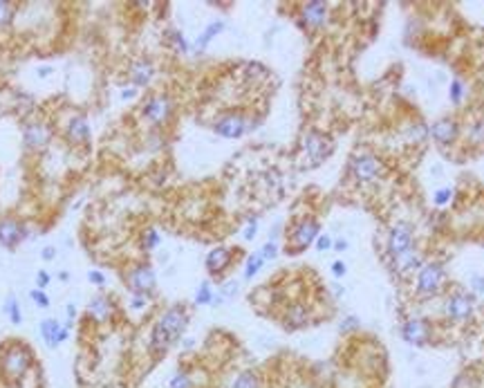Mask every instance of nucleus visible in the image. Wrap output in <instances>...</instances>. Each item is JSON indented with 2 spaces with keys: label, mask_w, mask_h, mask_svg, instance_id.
<instances>
[{
  "label": "nucleus",
  "mask_w": 484,
  "mask_h": 388,
  "mask_svg": "<svg viewBox=\"0 0 484 388\" xmlns=\"http://www.w3.org/2000/svg\"><path fill=\"white\" fill-rule=\"evenodd\" d=\"M188 308L184 303H175L171 308L161 312V317L155 321L148 339L151 354H166L173 346L182 342V337L188 326Z\"/></svg>",
  "instance_id": "1"
},
{
  "label": "nucleus",
  "mask_w": 484,
  "mask_h": 388,
  "mask_svg": "<svg viewBox=\"0 0 484 388\" xmlns=\"http://www.w3.org/2000/svg\"><path fill=\"white\" fill-rule=\"evenodd\" d=\"M34 368V350L21 339H7L0 344V384L19 388Z\"/></svg>",
  "instance_id": "2"
},
{
  "label": "nucleus",
  "mask_w": 484,
  "mask_h": 388,
  "mask_svg": "<svg viewBox=\"0 0 484 388\" xmlns=\"http://www.w3.org/2000/svg\"><path fill=\"white\" fill-rule=\"evenodd\" d=\"M334 153V139L321 131H308L303 135V157L305 166L316 169Z\"/></svg>",
  "instance_id": "3"
},
{
  "label": "nucleus",
  "mask_w": 484,
  "mask_h": 388,
  "mask_svg": "<svg viewBox=\"0 0 484 388\" xmlns=\"http://www.w3.org/2000/svg\"><path fill=\"white\" fill-rule=\"evenodd\" d=\"M348 171L350 175L354 177L357 182H373V180H379L385 173H388V166H385V161L373 153H354L350 157V164H348Z\"/></svg>",
  "instance_id": "4"
},
{
  "label": "nucleus",
  "mask_w": 484,
  "mask_h": 388,
  "mask_svg": "<svg viewBox=\"0 0 484 388\" xmlns=\"http://www.w3.org/2000/svg\"><path fill=\"white\" fill-rule=\"evenodd\" d=\"M318 236H321L318 218L316 216H303V218H298L292 224V229H289V247H287V252L296 254V252L308 249L310 245H314Z\"/></svg>",
  "instance_id": "5"
},
{
  "label": "nucleus",
  "mask_w": 484,
  "mask_h": 388,
  "mask_svg": "<svg viewBox=\"0 0 484 388\" xmlns=\"http://www.w3.org/2000/svg\"><path fill=\"white\" fill-rule=\"evenodd\" d=\"M444 281H446V269L440 261L424 263V267L417 274L415 292H417L419 299H430L435 294H440Z\"/></svg>",
  "instance_id": "6"
},
{
  "label": "nucleus",
  "mask_w": 484,
  "mask_h": 388,
  "mask_svg": "<svg viewBox=\"0 0 484 388\" xmlns=\"http://www.w3.org/2000/svg\"><path fill=\"white\" fill-rule=\"evenodd\" d=\"M123 283H126V287L131 289L133 294H137V297H151L155 292V285H157L155 269L148 263L131 265V267L123 272Z\"/></svg>",
  "instance_id": "7"
},
{
  "label": "nucleus",
  "mask_w": 484,
  "mask_h": 388,
  "mask_svg": "<svg viewBox=\"0 0 484 388\" xmlns=\"http://www.w3.org/2000/svg\"><path fill=\"white\" fill-rule=\"evenodd\" d=\"M249 131H251L249 115L242 110H227L218 115V119L213 121V133L224 139H240Z\"/></svg>",
  "instance_id": "8"
},
{
  "label": "nucleus",
  "mask_w": 484,
  "mask_h": 388,
  "mask_svg": "<svg viewBox=\"0 0 484 388\" xmlns=\"http://www.w3.org/2000/svg\"><path fill=\"white\" fill-rule=\"evenodd\" d=\"M173 115V101L168 94H153L141 106V117L153 126H164Z\"/></svg>",
  "instance_id": "9"
},
{
  "label": "nucleus",
  "mask_w": 484,
  "mask_h": 388,
  "mask_svg": "<svg viewBox=\"0 0 484 388\" xmlns=\"http://www.w3.org/2000/svg\"><path fill=\"white\" fill-rule=\"evenodd\" d=\"M401 339L406 342L408 346H415V348H424L428 342H430V334H433V326L428 319H422V317H410L401 323Z\"/></svg>",
  "instance_id": "10"
},
{
  "label": "nucleus",
  "mask_w": 484,
  "mask_h": 388,
  "mask_svg": "<svg viewBox=\"0 0 484 388\" xmlns=\"http://www.w3.org/2000/svg\"><path fill=\"white\" fill-rule=\"evenodd\" d=\"M413 247H415V229H413V224L406 222V220L397 222L395 227L390 229V234H388V242H385L388 256L397 258V256L406 254Z\"/></svg>",
  "instance_id": "11"
},
{
  "label": "nucleus",
  "mask_w": 484,
  "mask_h": 388,
  "mask_svg": "<svg viewBox=\"0 0 484 388\" xmlns=\"http://www.w3.org/2000/svg\"><path fill=\"white\" fill-rule=\"evenodd\" d=\"M328 16H330L328 3H323V0H310V3H303V5H301L298 25H301L303 29L318 31V29L326 27Z\"/></svg>",
  "instance_id": "12"
},
{
  "label": "nucleus",
  "mask_w": 484,
  "mask_h": 388,
  "mask_svg": "<svg viewBox=\"0 0 484 388\" xmlns=\"http://www.w3.org/2000/svg\"><path fill=\"white\" fill-rule=\"evenodd\" d=\"M473 305H475V299L473 294H464V292H455L450 294L444 303V314L448 321L453 323H464L473 317Z\"/></svg>",
  "instance_id": "13"
},
{
  "label": "nucleus",
  "mask_w": 484,
  "mask_h": 388,
  "mask_svg": "<svg viewBox=\"0 0 484 388\" xmlns=\"http://www.w3.org/2000/svg\"><path fill=\"white\" fill-rule=\"evenodd\" d=\"M52 126L47 121H29L23 128V144L27 151H43L52 141Z\"/></svg>",
  "instance_id": "14"
},
{
  "label": "nucleus",
  "mask_w": 484,
  "mask_h": 388,
  "mask_svg": "<svg viewBox=\"0 0 484 388\" xmlns=\"http://www.w3.org/2000/svg\"><path fill=\"white\" fill-rule=\"evenodd\" d=\"M27 236H29L27 224L21 222L19 218H14V216L0 218V245H3V247L16 249Z\"/></svg>",
  "instance_id": "15"
},
{
  "label": "nucleus",
  "mask_w": 484,
  "mask_h": 388,
  "mask_svg": "<svg viewBox=\"0 0 484 388\" xmlns=\"http://www.w3.org/2000/svg\"><path fill=\"white\" fill-rule=\"evenodd\" d=\"M39 330H41L43 344L50 350H56L59 346H63L70 339V326H68V323H61L59 319H52V317L43 319Z\"/></svg>",
  "instance_id": "16"
},
{
  "label": "nucleus",
  "mask_w": 484,
  "mask_h": 388,
  "mask_svg": "<svg viewBox=\"0 0 484 388\" xmlns=\"http://www.w3.org/2000/svg\"><path fill=\"white\" fill-rule=\"evenodd\" d=\"M310 321H312V310H310V305H305L303 301L289 303L285 308V312H283V319H281L283 328L287 332H296V330L308 328Z\"/></svg>",
  "instance_id": "17"
},
{
  "label": "nucleus",
  "mask_w": 484,
  "mask_h": 388,
  "mask_svg": "<svg viewBox=\"0 0 484 388\" xmlns=\"http://www.w3.org/2000/svg\"><path fill=\"white\" fill-rule=\"evenodd\" d=\"M117 314V305L115 301H112L110 297L106 294H99L94 297L90 303H88V310H86V317L96 323V326H104V323H110L112 319H115Z\"/></svg>",
  "instance_id": "18"
},
{
  "label": "nucleus",
  "mask_w": 484,
  "mask_h": 388,
  "mask_svg": "<svg viewBox=\"0 0 484 388\" xmlns=\"http://www.w3.org/2000/svg\"><path fill=\"white\" fill-rule=\"evenodd\" d=\"M430 137L440 144V146H450L460 137V124L450 117H442L430 126Z\"/></svg>",
  "instance_id": "19"
},
{
  "label": "nucleus",
  "mask_w": 484,
  "mask_h": 388,
  "mask_svg": "<svg viewBox=\"0 0 484 388\" xmlns=\"http://www.w3.org/2000/svg\"><path fill=\"white\" fill-rule=\"evenodd\" d=\"M155 76V63L146 56H139L128 68V79L135 88H146Z\"/></svg>",
  "instance_id": "20"
},
{
  "label": "nucleus",
  "mask_w": 484,
  "mask_h": 388,
  "mask_svg": "<svg viewBox=\"0 0 484 388\" xmlns=\"http://www.w3.org/2000/svg\"><path fill=\"white\" fill-rule=\"evenodd\" d=\"M233 263V252L229 247H216L206 254V272L211 274V277H222L224 272H227Z\"/></svg>",
  "instance_id": "21"
},
{
  "label": "nucleus",
  "mask_w": 484,
  "mask_h": 388,
  "mask_svg": "<svg viewBox=\"0 0 484 388\" xmlns=\"http://www.w3.org/2000/svg\"><path fill=\"white\" fill-rule=\"evenodd\" d=\"M66 141L70 146H84L90 141V124L84 115H74L66 126Z\"/></svg>",
  "instance_id": "22"
},
{
  "label": "nucleus",
  "mask_w": 484,
  "mask_h": 388,
  "mask_svg": "<svg viewBox=\"0 0 484 388\" xmlns=\"http://www.w3.org/2000/svg\"><path fill=\"white\" fill-rule=\"evenodd\" d=\"M393 265H395L397 274H410L415 269H422L424 267V256H422V252L413 247L406 254L393 258Z\"/></svg>",
  "instance_id": "23"
},
{
  "label": "nucleus",
  "mask_w": 484,
  "mask_h": 388,
  "mask_svg": "<svg viewBox=\"0 0 484 388\" xmlns=\"http://www.w3.org/2000/svg\"><path fill=\"white\" fill-rule=\"evenodd\" d=\"M229 388H263V377L256 368H245L233 377Z\"/></svg>",
  "instance_id": "24"
},
{
  "label": "nucleus",
  "mask_w": 484,
  "mask_h": 388,
  "mask_svg": "<svg viewBox=\"0 0 484 388\" xmlns=\"http://www.w3.org/2000/svg\"><path fill=\"white\" fill-rule=\"evenodd\" d=\"M224 31V23L222 21H213V23H208L206 27H204V31L198 36V41H196V52H204L206 50V45L211 43L218 34H222Z\"/></svg>",
  "instance_id": "25"
},
{
  "label": "nucleus",
  "mask_w": 484,
  "mask_h": 388,
  "mask_svg": "<svg viewBox=\"0 0 484 388\" xmlns=\"http://www.w3.org/2000/svg\"><path fill=\"white\" fill-rule=\"evenodd\" d=\"M166 388H196V382H193V375L188 373L186 368L175 370L173 377L168 379Z\"/></svg>",
  "instance_id": "26"
},
{
  "label": "nucleus",
  "mask_w": 484,
  "mask_h": 388,
  "mask_svg": "<svg viewBox=\"0 0 484 388\" xmlns=\"http://www.w3.org/2000/svg\"><path fill=\"white\" fill-rule=\"evenodd\" d=\"M5 314H7V319L14 323V326H21V323H23L21 303H19V299H16V294H9V297L5 299Z\"/></svg>",
  "instance_id": "27"
},
{
  "label": "nucleus",
  "mask_w": 484,
  "mask_h": 388,
  "mask_svg": "<svg viewBox=\"0 0 484 388\" xmlns=\"http://www.w3.org/2000/svg\"><path fill=\"white\" fill-rule=\"evenodd\" d=\"M265 258H263V254L261 252H253L251 256H247V261H245V279L249 281V279H253L258 272H261L263 267H265Z\"/></svg>",
  "instance_id": "28"
},
{
  "label": "nucleus",
  "mask_w": 484,
  "mask_h": 388,
  "mask_svg": "<svg viewBox=\"0 0 484 388\" xmlns=\"http://www.w3.org/2000/svg\"><path fill=\"white\" fill-rule=\"evenodd\" d=\"M238 289H240V285L236 283V281H229V283H222L220 285V289L216 292V301H213V305H222V303H227V301H231L236 294H238Z\"/></svg>",
  "instance_id": "29"
},
{
  "label": "nucleus",
  "mask_w": 484,
  "mask_h": 388,
  "mask_svg": "<svg viewBox=\"0 0 484 388\" xmlns=\"http://www.w3.org/2000/svg\"><path fill=\"white\" fill-rule=\"evenodd\" d=\"M450 388H480V377L475 373H471V370H464V373H460L453 379Z\"/></svg>",
  "instance_id": "30"
},
{
  "label": "nucleus",
  "mask_w": 484,
  "mask_h": 388,
  "mask_svg": "<svg viewBox=\"0 0 484 388\" xmlns=\"http://www.w3.org/2000/svg\"><path fill=\"white\" fill-rule=\"evenodd\" d=\"M213 301H216L213 287H211V283H208V281H204L198 287V292H196V305H213Z\"/></svg>",
  "instance_id": "31"
},
{
  "label": "nucleus",
  "mask_w": 484,
  "mask_h": 388,
  "mask_svg": "<svg viewBox=\"0 0 484 388\" xmlns=\"http://www.w3.org/2000/svg\"><path fill=\"white\" fill-rule=\"evenodd\" d=\"M159 242H161V236H159V232H157V229H153V227L141 234V249L153 252V249H157V247H159Z\"/></svg>",
  "instance_id": "32"
},
{
  "label": "nucleus",
  "mask_w": 484,
  "mask_h": 388,
  "mask_svg": "<svg viewBox=\"0 0 484 388\" xmlns=\"http://www.w3.org/2000/svg\"><path fill=\"white\" fill-rule=\"evenodd\" d=\"M361 328V321L357 314H346L341 319V323H338V330H341L343 334H352V332H359Z\"/></svg>",
  "instance_id": "33"
},
{
  "label": "nucleus",
  "mask_w": 484,
  "mask_h": 388,
  "mask_svg": "<svg viewBox=\"0 0 484 388\" xmlns=\"http://www.w3.org/2000/svg\"><path fill=\"white\" fill-rule=\"evenodd\" d=\"M464 92H466V88H464V81H462V79H453V81H450V86H448V96H450V101H453L455 106L462 104Z\"/></svg>",
  "instance_id": "34"
},
{
  "label": "nucleus",
  "mask_w": 484,
  "mask_h": 388,
  "mask_svg": "<svg viewBox=\"0 0 484 388\" xmlns=\"http://www.w3.org/2000/svg\"><path fill=\"white\" fill-rule=\"evenodd\" d=\"M14 14H16L14 5L11 3H5V0H0V29H5V27L11 25Z\"/></svg>",
  "instance_id": "35"
},
{
  "label": "nucleus",
  "mask_w": 484,
  "mask_h": 388,
  "mask_svg": "<svg viewBox=\"0 0 484 388\" xmlns=\"http://www.w3.org/2000/svg\"><path fill=\"white\" fill-rule=\"evenodd\" d=\"M168 39H171V45L175 47L177 52H188L191 47H188V43H186V39L182 36V31L180 29H168V34H166Z\"/></svg>",
  "instance_id": "36"
},
{
  "label": "nucleus",
  "mask_w": 484,
  "mask_h": 388,
  "mask_svg": "<svg viewBox=\"0 0 484 388\" xmlns=\"http://www.w3.org/2000/svg\"><path fill=\"white\" fill-rule=\"evenodd\" d=\"M450 198H453V189H450V186H442V189L435 191L433 202H435V207H446L450 202Z\"/></svg>",
  "instance_id": "37"
},
{
  "label": "nucleus",
  "mask_w": 484,
  "mask_h": 388,
  "mask_svg": "<svg viewBox=\"0 0 484 388\" xmlns=\"http://www.w3.org/2000/svg\"><path fill=\"white\" fill-rule=\"evenodd\" d=\"M29 299L34 301V303H36V308H41V310H47V308H50V297L45 294V289H39V287H36V289H31V292H29Z\"/></svg>",
  "instance_id": "38"
},
{
  "label": "nucleus",
  "mask_w": 484,
  "mask_h": 388,
  "mask_svg": "<svg viewBox=\"0 0 484 388\" xmlns=\"http://www.w3.org/2000/svg\"><path fill=\"white\" fill-rule=\"evenodd\" d=\"M428 135H430V128L424 126V124H417V126L410 128V139H413V141H424Z\"/></svg>",
  "instance_id": "39"
},
{
  "label": "nucleus",
  "mask_w": 484,
  "mask_h": 388,
  "mask_svg": "<svg viewBox=\"0 0 484 388\" xmlns=\"http://www.w3.org/2000/svg\"><path fill=\"white\" fill-rule=\"evenodd\" d=\"M469 139H471L473 144H482V141H484V119H480V121H475V124L471 126Z\"/></svg>",
  "instance_id": "40"
},
{
  "label": "nucleus",
  "mask_w": 484,
  "mask_h": 388,
  "mask_svg": "<svg viewBox=\"0 0 484 388\" xmlns=\"http://www.w3.org/2000/svg\"><path fill=\"white\" fill-rule=\"evenodd\" d=\"M261 254H263L265 261H273V258L278 256V242H273V240L265 242V247L261 249Z\"/></svg>",
  "instance_id": "41"
},
{
  "label": "nucleus",
  "mask_w": 484,
  "mask_h": 388,
  "mask_svg": "<svg viewBox=\"0 0 484 388\" xmlns=\"http://www.w3.org/2000/svg\"><path fill=\"white\" fill-rule=\"evenodd\" d=\"M88 281H90L92 285H96V287H106V283H108L106 274L99 272V269H90V272H88Z\"/></svg>",
  "instance_id": "42"
},
{
  "label": "nucleus",
  "mask_w": 484,
  "mask_h": 388,
  "mask_svg": "<svg viewBox=\"0 0 484 388\" xmlns=\"http://www.w3.org/2000/svg\"><path fill=\"white\" fill-rule=\"evenodd\" d=\"M332 238L328 236V234H321L318 238H316V242H314V247L318 249V252H328V249H332Z\"/></svg>",
  "instance_id": "43"
},
{
  "label": "nucleus",
  "mask_w": 484,
  "mask_h": 388,
  "mask_svg": "<svg viewBox=\"0 0 484 388\" xmlns=\"http://www.w3.org/2000/svg\"><path fill=\"white\" fill-rule=\"evenodd\" d=\"M256 234H258V218L253 216V218H249L247 220V227H245V240H253L256 238Z\"/></svg>",
  "instance_id": "44"
},
{
  "label": "nucleus",
  "mask_w": 484,
  "mask_h": 388,
  "mask_svg": "<svg viewBox=\"0 0 484 388\" xmlns=\"http://www.w3.org/2000/svg\"><path fill=\"white\" fill-rule=\"evenodd\" d=\"M50 281H52V277H50V274H47L45 269H41V272L36 274V287H39V289H45L47 285H50Z\"/></svg>",
  "instance_id": "45"
},
{
  "label": "nucleus",
  "mask_w": 484,
  "mask_h": 388,
  "mask_svg": "<svg viewBox=\"0 0 484 388\" xmlns=\"http://www.w3.org/2000/svg\"><path fill=\"white\" fill-rule=\"evenodd\" d=\"M346 272H348V267H346L343 261H334V263H332V274H334L336 279H343V277H346Z\"/></svg>",
  "instance_id": "46"
},
{
  "label": "nucleus",
  "mask_w": 484,
  "mask_h": 388,
  "mask_svg": "<svg viewBox=\"0 0 484 388\" xmlns=\"http://www.w3.org/2000/svg\"><path fill=\"white\" fill-rule=\"evenodd\" d=\"M471 287L475 294H484V277H480V274H475V277L471 279Z\"/></svg>",
  "instance_id": "47"
},
{
  "label": "nucleus",
  "mask_w": 484,
  "mask_h": 388,
  "mask_svg": "<svg viewBox=\"0 0 484 388\" xmlns=\"http://www.w3.org/2000/svg\"><path fill=\"white\" fill-rule=\"evenodd\" d=\"M148 299L151 297H133V301H131V308H135V310H141V308H146V303H148Z\"/></svg>",
  "instance_id": "48"
},
{
  "label": "nucleus",
  "mask_w": 484,
  "mask_h": 388,
  "mask_svg": "<svg viewBox=\"0 0 484 388\" xmlns=\"http://www.w3.org/2000/svg\"><path fill=\"white\" fill-rule=\"evenodd\" d=\"M66 314H68V326H72V321L76 319V308H74V303H68V305H66Z\"/></svg>",
  "instance_id": "49"
},
{
  "label": "nucleus",
  "mask_w": 484,
  "mask_h": 388,
  "mask_svg": "<svg viewBox=\"0 0 484 388\" xmlns=\"http://www.w3.org/2000/svg\"><path fill=\"white\" fill-rule=\"evenodd\" d=\"M332 249H336V252H346V249H348V240H346V238L334 240V242H332Z\"/></svg>",
  "instance_id": "50"
},
{
  "label": "nucleus",
  "mask_w": 484,
  "mask_h": 388,
  "mask_svg": "<svg viewBox=\"0 0 484 388\" xmlns=\"http://www.w3.org/2000/svg\"><path fill=\"white\" fill-rule=\"evenodd\" d=\"M41 256H43V261H52V258L56 256V249L54 247H43Z\"/></svg>",
  "instance_id": "51"
},
{
  "label": "nucleus",
  "mask_w": 484,
  "mask_h": 388,
  "mask_svg": "<svg viewBox=\"0 0 484 388\" xmlns=\"http://www.w3.org/2000/svg\"><path fill=\"white\" fill-rule=\"evenodd\" d=\"M135 92H137V88H126V90H121V96L123 99H133Z\"/></svg>",
  "instance_id": "52"
},
{
  "label": "nucleus",
  "mask_w": 484,
  "mask_h": 388,
  "mask_svg": "<svg viewBox=\"0 0 484 388\" xmlns=\"http://www.w3.org/2000/svg\"><path fill=\"white\" fill-rule=\"evenodd\" d=\"M47 74H52V68H39V76H47Z\"/></svg>",
  "instance_id": "53"
},
{
  "label": "nucleus",
  "mask_w": 484,
  "mask_h": 388,
  "mask_svg": "<svg viewBox=\"0 0 484 388\" xmlns=\"http://www.w3.org/2000/svg\"><path fill=\"white\" fill-rule=\"evenodd\" d=\"M343 292H346V289H343L341 285H334V294H336V299H338V297H343Z\"/></svg>",
  "instance_id": "54"
},
{
  "label": "nucleus",
  "mask_w": 484,
  "mask_h": 388,
  "mask_svg": "<svg viewBox=\"0 0 484 388\" xmlns=\"http://www.w3.org/2000/svg\"><path fill=\"white\" fill-rule=\"evenodd\" d=\"M59 277H61V281H70V274L68 272H61Z\"/></svg>",
  "instance_id": "55"
},
{
  "label": "nucleus",
  "mask_w": 484,
  "mask_h": 388,
  "mask_svg": "<svg viewBox=\"0 0 484 388\" xmlns=\"http://www.w3.org/2000/svg\"><path fill=\"white\" fill-rule=\"evenodd\" d=\"M182 346H184V348H191V346H193V339H184Z\"/></svg>",
  "instance_id": "56"
}]
</instances>
